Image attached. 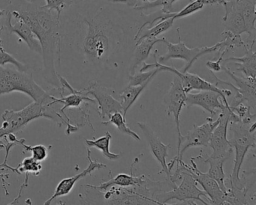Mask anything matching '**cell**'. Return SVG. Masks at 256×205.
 <instances>
[{
    "label": "cell",
    "mask_w": 256,
    "mask_h": 205,
    "mask_svg": "<svg viewBox=\"0 0 256 205\" xmlns=\"http://www.w3.org/2000/svg\"><path fill=\"white\" fill-rule=\"evenodd\" d=\"M161 71H160V68H154L152 70H148V71L143 72H139L134 73V74H128V76H127L128 84L127 85L138 86V85L142 84L150 78L155 77Z\"/></svg>",
    "instance_id": "30"
},
{
    "label": "cell",
    "mask_w": 256,
    "mask_h": 205,
    "mask_svg": "<svg viewBox=\"0 0 256 205\" xmlns=\"http://www.w3.org/2000/svg\"><path fill=\"white\" fill-rule=\"evenodd\" d=\"M174 22V20L172 18H170L166 20L158 22V23L156 24L155 26L145 28L140 32L137 42L145 38H157L158 36L169 30L173 26Z\"/></svg>",
    "instance_id": "26"
},
{
    "label": "cell",
    "mask_w": 256,
    "mask_h": 205,
    "mask_svg": "<svg viewBox=\"0 0 256 205\" xmlns=\"http://www.w3.org/2000/svg\"><path fill=\"white\" fill-rule=\"evenodd\" d=\"M223 7L226 14L223 17L224 31L234 36L248 35L246 44L256 42V0H226Z\"/></svg>",
    "instance_id": "3"
},
{
    "label": "cell",
    "mask_w": 256,
    "mask_h": 205,
    "mask_svg": "<svg viewBox=\"0 0 256 205\" xmlns=\"http://www.w3.org/2000/svg\"><path fill=\"white\" fill-rule=\"evenodd\" d=\"M138 1V0H128V4L134 6H137Z\"/></svg>",
    "instance_id": "35"
},
{
    "label": "cell",
    "mask_w": 256,
    "mask_h": 205,
    "mask_svg": "<svg viewBox=\"0 0 256 205\" xmlns=\"http://www.w3.org/2000/svg\"><path fill=\"white\" fill-rule=\"evenodd\" d=\"M154 78V77L148 79L145 83L142 84L138 86H131L127 85L124 89L121 90L119 92H116L115 98L120 102L122 108V116L126 119L127 112L130 110V108L136 102V100L140 96V94L144 90L145 88L148 86L150 82Z\"/></svg>",
    "instance_id": "22"
},
{
    "label": "cell",
    "mask_w": 256,
    "mask_h": 205,
    "mask_svg": "<svg viewBox=\"0 0 256 205\" xmlns=\"http://www.w3.org/2000/svg\"><path fill=\"white\" fill-rule=\"evenodd\" d=\"M137 125L143 132L152 156L161 166L162 169V172H164L168 179H169L172 173L168 167L166 158L168 156V148H170V144H164L157 136L156 132L152 130V127L146 122H137Z\"/></svg>",
    "instance_id": "17"
},
{
    "label": "cell",
    "mask_w": 256,
    "mask_h": 205,
    "mask_svg": "<svg viewBox=\"0 0 256 205\" xmlns=\"http://www.w3.org/2000/svg\"><path fill=\"white\" fill-rule=\"evenodd\" d=\"M254 42L251 44H246L244 46L245 54L242 58H230L224 60L222 62H232L235 66H238L236 68L238 71L242 72L245 77H251L256 78V52L253 50Z\"/></svg>",
    "instance_id": "19"
},
{
    "label": "cell",
    "mask_w": 256,
    "mask_h": 205,
    "mask_svg": "<svg viewBox=\"0 0 256 205\" xmlns=\"http://www.w3.org/2000/svg\"><path fill=\"white\" fill-rule=\"evenodd\" d=\"M176 0H155V1H149L144 2L142 5L136 6V8L142 11L150 10V8L161 7V11L166 14L173 12V4Z\"/></svg>",
    "instance_id": "28"
},
{
    "label": "cell",
    "mask_w": 256,
    "mask_h": 205,
    "mask_svg": "<svg viewBox=\"0 0 256 205\" xmlns=\"http://www.w3.org/2000/svg\"><path fill=\"white\" fill-rule=\"evenodd\" d=\"M140 179V176H134L132 172L131 174H119L115 178H112L107 182H102L98 186H95V187L100 191H104L109 187L113 186L122 187L133 186L137 185L138 184Z\"/></svg>",
    "instance_id": "25"
},
{
    "label": "cell",
    "mask_w": 256,
    "mask_h": 205,
    "mask_svg": "<svg viewBox=\"0 0 256 205\" xmlns=\"http://www.w3.org/2000/svg\"><path fill=\"white\" fill-rule=\"evenodd\" d=\"M162 14H145L128 0H74L60 16L58 67L67 61L80 64L88 83L100 80L116 90L122 78L127 80L140 32Z\"/></svg>",
    "instance_id": "1"
},
{
    "label": "cell",
    "mask_w": 256,
    "mask_h": 205,
    "mask_svg": "<svg viewBox=\"0 0 256 205\" xmlns=\"http://www.w3.org/2000/svg\"><path fill=\"white\" fill-rule=\"evenodd\" d=\"M229 124V130L233 133V137L228 140L232 148L235 150L233 172L229 176L230 187L248 190L250 186H247L244 176L240 178V172L248 150L256 148V132H252L250 130V124H244L241 121Z\"/></svg>",
    "instance_id": "6"
},
{
    "label": "cell",
    "mask_w": 256,
    "mask_h": 205,
    "mask_svg": "<svg viewBox=\"0 0 256 205\" xmlns=\"http://www.w3.org/2000/svg\"><path fill=\"white\" fill-rule=\"evenodd\" d=\"M188 172L192 175L196 182H198L204 191L209 198L210 204H224L226 194L220 188V186L215 180L211 178L208 173H203L198 168L194 158L190 160V164H186Z\"/></svg>",
    "instance_id": "14"
},
{
    "label": "cell",
    "mask_w": 256,
    "mask_h": 205,
    "mask_svg": "<svg viewBox=\"0 0 256 205\" xmlns=\"http://www.w3.org/2000/svg\"><path fill=\"white\" fill-rule=\"evenodd\" d=\"M226 54V52H222L220 56L217 58V60H212L208 61L206 62V66L214 72H218L221 71V62H222L223 56Z\"/></svg>",
    "instance_id": "33"
},
{
    "label": "cell",
    "mask_w": 256,
    "mask_h": 205,
    "mask_svg": "<svg viewBox=\"0 0 256 205\" xmlns=\"http://www.w3.org/2000/svg\"><path fill=\"white\" fill-rule=\"evenodd\" d=\"M6 64L14 65L17 70L22 72H26L30 70L28 65L22 64L20 61L16 59L12 55L7 53L4 48H1L0 49V66H5Z\"/></svg>",
    "instance_id": "31"
},
{
    "label": "cell",
    "mask_w": 256,
    "mask_h": 205,
    "mask_svg": "<svg viewBox=\"0 0 256 205\" xmlns=\"http://www.w3.org/2000/svg\"><path fill=\"white\" fill-rule=\"evenodd\" d=\"M166 38H145L136 43L133 53L132 62L130 70V74H134L136 68L143 64L150 54L152 48L157 43H164Z\"/></svg>",
    "instance_id": "21"
},
{
    "label": "cell",
    "mask_w": 256,
    "mask_h": 205,
    "mask_svg": "<svg viewBox=\"0 0 256 205\" xmlns=\"http://www.w3.org/2000/svg\"><path fill=\"white\" fill-rule=\"evenodd\" d=\"M220 98V94L214 91L204 90L196 94L188 92L186 98V107L200 106L212 116L216 114L217 110H222L227 108Z\"/></svg>",
    "instance_id": "18"
},
{
    "label": "cell",
    "mask_w": 256,
    "mask_h": 205,
    "mask_svg": "<svg viewBox=\"0 0 256 205\" xmlns=\"http://www.w3.org/2000/svg\"><path fill=\"white\" fill-rule=\"evenodd\" d=\"M6 20L4 24L5 29L8 34H16L20 40L26 42L29 48L32 52L42 54V46L36 36L31 30L30 26L20 18H14L16 24L12 25L13 16L10 11L6 12Z\"/></svg>",
    "instance_id": "16"
},
{
    "label": "cell",
    "mask_w": 256,
    "mask_h": 205,
    "mask_svg": "<svg viewBox=\"0 0 256 205\" xmlns=\"http://www.w3.org/2000/svg\"><path fill=\"white\" fill-rule=\"evenodd\" d=\"M42 169L41 162H37L36 160H34L32 157H28L23 160L22 163L19 164L17 168L14 169V172L18 174H22V173H26V178L25 179L23 185L20 187V191L18 193V197L22 196V192H23L24 188L28 186V180H29L30 174H34V175H38Z\"/></svg>",
    "instance_id": "24"
},
{
    "label": "cell",
    "mask_w": 256,
    "mask_h": 205,
    "mask_svg": "<svg viewBox=\"0 0 256 205\" xmlns=\"http://www.w3.org/2000/svg\"><path fill=\"white\" fill-rule=\"evenodd\" d=\"M234 112L232 109L226 108L221 110L220 122L211 134L208 146L212 148L211 157H226L228 158L233 154V148L227 138L228 127L230 122V115Z\"/></svg>",
    "instance_id": "12"
},
{
    "label": "cell",
    "mask_w": 256,
    "mask_h": 205,
    "mask_svg": "<svg viewBox=\"0 0 256 205\" xmlns=\"http://www.w3.org/2000/svg\"><path fill=\"white\" fill-rule=\"evenodd\" d=\"M178 35V42L176 44L170 43L167 40H164V43L167 46L168 52L166 54L158 58V62L163 64L170 60H182L185 61L186 64L184 68L181 70L182 72H186L192 66L193 64L204 55L208 54L214 53L218 52L221 48V42L216 43L215 46L212 47L194 48H188L185 43L181 40L180 32V28L176 29Z\"/></svg>",
    "instance_id": "8"
},
{
    "label": "cell",
    "mask_w": 256,
    "mask_h": 205,
    "mask_svg": "<svg viewBox=\"0 0 256 205\" xmlns=\"http://www.w3.org/2000/svg\"><path fill=\"white\" fill-rule=\"evenodd\" d=\"M6 10L14 18L22 19L36 36L42 46L43 76L54 88H60L56 68L60 40L58 13L42 6L38 0H12Z\"/></svg>",
    "instance_id": "2"
},
{
    "label": "cell",
    "mask_w": 256,
    "mask_h": 205,
    "mask_svg": "<svg viewBox=\"0 0 256 205\" xmlns=\"http://www.w3.org/2000/svg\"><path fill=\"white\" fill-rule=\"evenodd\" d=\"M48 104L34 102L20 110H6L2 115V126L0 127V138L6 137L8 134H16L23 131L26 126L32 120L38 118L48 119Z\"/></svg>",
    "instance_id": "7"
},
{
    "label": "cell",
    "mask_w": 256,
    "mask_h": 205,
    "mask_svg": "<svg viewBox=\"0 0 256 205\" xmlns=\"http://www.w3.org/2000/svg\"><path fill=\"white\" fill-rule=\"evenodd\" d=\"M86 95L92 96L98 103V112L102 120H108L114 113L120 112L122 114L120 102L115 98L118 91L92 80L86 88L82 89Z\"/></svg>",
    "instance_id": "10"
},
{
    "label": "cell",
    "mask_w": 256,
    "mask_h": 205,
    "mask_svg": "<svg viewBox=\"0 0 256 205\" xmlns=\"http://www.w3.org/2000/svg\"><path fill=\"white\" fill-rule=\"evenodd\" d=\"M88 160H89L90 162L88 167L85 168L83 172H80V173L71 176V178H65V179L61 180L59 184H58V186H56L53 196L50 198L48 199L44 202V204H50L53 202V200H54L58 198L67 196V194L71 192L72 190H73L74 185H76L78 181L86 178L88 175H90L96 170H100V169L107 168L106 164L100 162L96 158H95L94 160H92V158H91V151L89 148H88Z\"/></svg>",
    "instance_id": "15"
},
{
    "label": "cell",
    "mask_w": 256,
    "mask_h": 205,
    "mask_svg": "<svg viewBox=\"0 0 256 205\" xmlns=\"http://www.w3.org/2000/svg\"><path fill=\"white\" fill-rule=\"evenodd\" d=\"M186 92L184 90L182 82L178 76L174 74L173 82L170 84V88L164 96L163 102L167 108L168 115L173 114L178 134V152L180 146L181 138L182 136L181 134L180 126V116L182 108L186 106Z\"/></svg>",
    "instance_id": "13"
},
{
    "label": "cell",
    "mask_w": 256,
    "mask_h": 205,
    "mask_svg": "<svg viewBox=\"0 0 256 205\" xmlns=\"http://www.w3.org/2000/svg\"><path fill=\"white\" fill-rule=\"evenodd\" d=\"M24 139H22L20 140L19 144L23 146L25 150V152H32V157L37 162L44 161L48 156L49 149L47 146L43 144L36 145V146H28L24 144Z\"/></svg>",
    "instance_id": "29"
},
{
    "label": "cell",
    "mask_w": 256,
    "mask_h": 205,
    "mask_svg": "<svg viewBox=\"0 0 256 205\" xmlns=\"http://www.w3.org/2000/svg\"><path fill=\"white\" fill-rule=\"evenodd\" d=\"M150 0H140V2H143V4H144V2H149Z\"/></svg>",
    "instance_id": "36"
},
{
    "label": "cell",
    "mask_w": 256,
    "mask_h": 205,
    "mask_svg": "<svg viewBox=\"0 0 256 205\" xmlns=\"http://www.w3.org/2000/svg\"><path fill=\"white\" fill-rule=\"evenodd\" d=\"M169 179L174 184H176L178 181H181V184L169 191L158 194L156 200L160 204H164L174 199L184 204H197L196 200L204 204H209L208 194L204 190L198 188L197 182L188 172L186 164L182 160L176 164V170L170 174Z\"/></svg>",
    "instance_id": "5"
},
{
    "label": "cell",
    "mask_w": 256,
    "mask_h": 205,
    "mask_svg": "<svg viewBox=\"0 0 256 205\" xmlns=\"http://www.w3.org/2000/svg\"><path fill=\"white\" fill-rule=\"evenodd\" d=\"M112 136L109 132H106V134L102 137L96 139V140H89L85 139V143L88 148H94L100 150L102 152L103 156L110 161L119 160L121 157V154H113L110 151V142L112 140Z\"/></svg>",
    "instance_id": "23"
},
{
    "label": "cell",
    "mask_w": 256,
    "mask_h": 205,
    "mask_svg": "<svg viewBox=\"0 0 256 205\" xmlns=\"http://www.w3.org/2000/svg\"><path fill=\"white\" fill-rule=\"evenodd\" d=\"M222 70L230 76L236 86L226 82L220 80L214 72L210 71L211 80L214 82V84L216 86L218 84L226 85L232 88V90L235 91V95L233 100L236 102H246L251 108L254 109L256 108V78L251 77H238L234 73L232 72L226 66L222 67Z\"/></svg>",
    "instance_id": "11"
},
{
    "label": "cell",
    "mask_w": 256,
    "mask_h": 205,
    "mask_svg": "<svg viewBox=\"0 0 256 205\" xmlns=\"http://www.w3.org/2000/svg\"><path fill=\"white\" fill-rule=\"evenodd\" d=\"M6 10H1L0 8V18L2 17V16H4V14H6ZM4 30V26H2V28H0V34H1V32ZM2 44H4V41H2L1 38H0V49L4 48V46H2Z\"/></svg>",
    "instance_id": "34"
},
{
    "label": "cell",
    "mask_w": 256,
    "mask_h": 205,
    "mask_svg": "<svg viewBox=\"0 0 256 205\" xmlns=\"http://www.w3.org/2000/svg\"><path fill=\"white\" fill-rule=\"evenodd\" d=\"M206 158H204L202 154L194 157V160H198L203 162L204 164H209L210 168L208 170V174L212 179L216 181L217 184L220 186V188L222 190L223 192L227 194L228 188L226 187V174H224V169H223V164L224 161L228 160L226 157H211L208 154H204Z\"/></svg>",
    "instance_id": "20"
},
{
    "label": "cell",
    "mask_w": 256,
    "mask_h": 205,
    "mask_svg": "<svg viewBox=\"0 0 256 205\" xmlns=\"http://www.w3.org/2000/svg\"><path fill=\"white\" fill-rule=\"evenodd\" d=\"M12 92H23L32 98L34 102L43 104H50L55 98L54 96L37 84L31 68L22 72L0 66V96Z\"/></svg>",
    "instance_id": "4"
},
{
    "label": "cell",
    "mask_w": 256,
    "mask_h": 205,
    "mask_svg": "<svg viewBox=\"0 0 256 205\" xmlns=\"http://www.w3.org/2000/svg\"><path fill=\"white\" fill-rule=\"evenodd\" d=\"M102 124L106 126L109 125L114 126L120 132L131 136L134 140H138V142L140 140V136H139L137 133L132 131V130L126 125L125 118H124L122 114L120 113V112L114 113L108 120L103 121V122H102Z\"/></svg>",
    "instance_id": "27"
},
{
    "label": "cell",
    "mask_w": 256,
    "mask_h": 205,
    "mask_svg": "<svg viewBox=\"0 0 256 205\" xmlns=\"http://www.w3.org/2000/svg\"><path fill=\"white\" fill-rule=\"evenodd\" d=\"M220 122V116L216 120L211 118H206V122L200 126H193L192 130L187 132L186 136L181 138L180 146L176 156L168 164L169 170L172 173L175 163L178 164L182 160V156L186 151L194 146H208L212 131Z\"/></svg>",
    "instance_id": "9"
},
{
    "label": "cell",
    "mask_w": 256,
    "mask_h": 205,
    "mask_svg": "<svg viewBox=\"0 0 256 205\" xmlns=\"http://www.w3.org/2000/svg\"><path fill=\"white\" fill-rule=\"evenodd\" d=\"M74 0H46V5L44 6L50 10L56 12L60 18L61 13L65 8L72 5Z\"/></svg>",
    "instance_id": "32"
}]
</instances>
